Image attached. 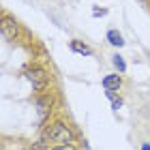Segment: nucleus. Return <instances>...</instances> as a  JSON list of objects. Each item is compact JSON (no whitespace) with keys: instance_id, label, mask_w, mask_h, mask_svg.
Returning a JSON list of instances; mask_svg holds the SVG:
<instances>
[{"instance_id":"f257e3e1","label":"nucleus","mask_w":150,"mask_h":150,"mask_svg":"<svg viewBox=\"0 0 150 150\" xmlns=\"http://www.w3.org/2000/svg\"><path fill=\"white\" fill-rule=\"evenodd\" d=\"M43 135H47V137L52 139V144H56V146H60V144H73V131L64 125L62 120L52 122V125L43 131Z\"/></svg>"},{"instance_id":"f03ea898","label":"nucleus","mask_w":150,"mask_h":150,"mask_svg":"<svg viewBox=\"0 0 150 150\" xmlns=\"http://www.w3.org/2000/svg\"><path fill=\"white\" fill-rule=\"evenodd\" d=\"M26 79L30 81L32 90H35L37 94L45 92L47 86H50V73H47L43 67H30V69L26 71Z\"/></svg>"},{"instance_id":"7ed1b4c3","label":"nucleus","mask_w":150,"mask_h":150,"mask_svg":"<svg viewBox=\"0 0 150 150\" xmlns=\"http://www.w3.org/2000/svg\"><path fill=\"white\" fill-rule=\"evenodd\" d=\"M35 105H37V114H39L41 122H45V118H47V116H50V112H52L54 97H52L50 92H41V94H37V99H35Z\"/></svg>"},{"instance_id":"20e7f679","label":"nucleus","mask_w":150,"mask_h":150,"mask_svg":"<svg viewBox=\"0 0 150 150\" xmlns=\"http://www.w3.org/2000/svg\"><path fill=\"white\" fill-rule=\"evenodd\" d=\"M0 35H2L4 41H15L19 35V26L15 22V17L11 15H4L2 17V24H0Z\"/></svg>"},{"instance_id":"39448f33","label":"nucleus","mask_w":150,"mask_h":150,"mask_svg":"<svg viewBox=\"0 0 150 150\" xmlns=\"http://www.w3.org/2000/svg\"><path fill=\"white\" fill-rule=\"evenodd\" d=\"M120 86H122V75H118V73H110V75H105V77H103V88H105V90L118 92Z\"/></svg>"},{"instance_id":"423d86ee","label":"nucleus","mask_w":150,"mask_h":150,"mask_svg":"<svg viewBox=\"0 0 150 150\" xmlns=\"http://www.w3.org/2000/svg\"><path fill=\"white\" fill-rule=\"evenodd\" d=\"M69 47H71V52H75V54H79V56H92V47L90 45H86L84 41H79V39H73V41H69Z\"/></svg>"},{"instance_id":"0eeeda50","label":"nucleus","mask_w":150,"mask_h":150,"mask_svg":"<svg viewBox=\"0 0 150 150\" xmlns=\"http://www.w3.org/2000/svg\"><path fill=\"white\" fill-rule=\"evenodd\" d=\"M107 41H110L114 47H122V45H125V39H122V35H120L118 30H114V28L107 30Z\"/></svg>"},{"instance_id":"6e6552de","label":"nucleus","mask_w":150,"mask_h":150,"mask_svg":"<svg viewBox=\"0 0 150 150\" xmlns=\"http://www.w3.org/2000/svg\"><path fill=\"white\" fill-rule=\"evenodd\" d=\"M50 144H52V139L47 135H41L37 139V144H32V150H50Z\"/></svg>"},{"instance_id":"1a4fd4ad","label":"nucleus","mask_w":150,"mask_h":150,"mask_svg":"<svg viewBox=\"0 0 150 150\" xmlns=\"http://www.w3.org/2000/svg\"><path fill=\"white\" fill-rule=\"evenodd\" d=\"M112 64L116 67V69H118V73H120V75L127 71V64H125V60H122L120 54H114V56H112Z\"/></svg>"},{"instance_id":"9d476101","label":"nucleus","mask_w":150,"mask_h":150,"mask_svg":"<svg viewBox=\"0 0 150 150\" xmlns=\"http://www.w3.org/2000/svg\"><path fill=\"white\" fill-rule=\"evenodd\" d=\"M50 150H77V148H75L73 144H60V146H54Z\"/></svg>"},{"instance_id":"9b49d317","label":"nucleus","mask_w":150,"mask_h":150,"mask_svg":"<svg viewBox=\"0 0 150 150\" xmlns=\"http://www.w3.org/2000/svg\"><path fill=\"white\" fill-rule=\"evenodd\" d=\"M92 15H94V17H103V15H107V9H99V6H94V9H92Z\"/></svg>"},{"instance_id":"f8f14e48","label":"nucleus","mask_w":150,"mask_h":150,"mask_svg":"<svg viewBox=\"0 0 150 150\" xmlns=\"http://www.w3.org/2000/svg\"><path fill=\"white\" fill-rule=\"evenodd\" d=\"M120 107H122V99L120 97H114L112 99V110H120Z\"/></svg>"},{"instance_id":"ddd939ff","label":"nucleus","mask_w":150,"mask_h":150,"mask_svg":"<svg viewBox=\"0 0 150 150\" xmlns=\"http://www.w3.org/2000/svg\"><path fill=\"white\" fill-rule=\"evenodd\" d=\"M142 150H150V142H144V144H142Z\"/></svg>"}]
</instances>
